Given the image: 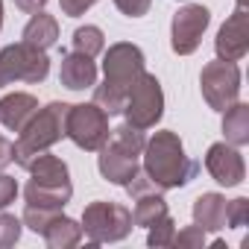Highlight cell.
Here are the masks:
<instances>
[{
  "label": "cell",
  "instance_id": "8992f818",
  "mask_svg": "<svg viewBox=\"0 0 249 249\" xmlns=\"http://www.w3.org/2000/svg\"><path fill=\"white\" fill-rule=\"evenodd\" d=\"M123 114H126L129 126H138V129H153L161 120V114H164V91H161V82L156 79V73L144 71L129 85Z\"/></svg>",
  "mask_w": 249,
  "mask_h": 249
},
{
  "label": "cell",
  "instance_id": "5bb4252c",
  "mask_svg": "<svg viewBox=\"0 0 249 249\" xmlns=\"http://www.w3.org/2000/svg\"><path fill=\"white\" fill-rule=\"evenodd\" d=\"M59 82L68 91H82L97 85V65L94 59L82 56V53H62V68H59Z\"/></svg>",
  "mask_w": 249,
  "mask_h": 249
},
{
  "label": "cell",
  "instance_id": "484cf974",
  "mask_svg": "<svg viewBox=\"0 0 249 249\" xmlns=\"http://www.w3.org/2000/svg\"><path fill=\"white\" fill-rule=\"evenodd\" d=\"M246 220H249V199H246V196H237V199L226 202V226L243 229Z\"/></svg>",
  "mask_w": 249,
  "mask_h": 249
},
{
  "label": "cell",
  "instance_id": "d6a6232c",
  "mask_svg": "<svg viewBox=\"0 0 249 249\" xmlns=\"http://www.w3.org/2000/svg\"><path fill=\"white\" fill-rule=\"evenodd\" d=\"M0 30H3V0H0Z\"/></svg>",
  "mask_w": 249,
  "mask_h": 249
},
{
  "label": "cell",
  "instance_id": "83f0119b",
  "mask_svg": "<svg viewBox=\"0 0 249 249\" xmlns=\"http://www.w3.org/2000/svg\"><path fill=\"white\" fill-rule=\"evenodd\" d=\"M114 6L126 18H144L153 6V0H114Z\"/></svg>",
  "mask_w": 249,
  "mask_h": 249
},
{
  "label": "cell",
  "instance_id": "f546056e",
  "mask_svg": "<svg viewBox=\"0 0 249 249\" xmlns=\"http://www.w3.org/2000/svg\"><path fill=\"white\" fill-rule=\"evenodd\" d=\"M94 3H97V0H59V9H62V15H68V18H79V15H85Z\"/></svg>",
  "mask_w": 249,
  "mask_h": 249
},
{
  "label": "cell",
  "instance_id": "e0dca14e",
  "mask_svg": "<svg viewBox=\"0 0 249 249\" xmlns=\"http://www.w3.org/2000/svg\"><path fill=\"white\" fill-rule=\"evenodd\" d=\"M21 38L27 44H33V47H38V50H50L59 41V21L53 15H47L44 9L41 12H33V18L27 21Z\"/></svg>",
  "mask_w": 249,
  "mask_h": 249
},
{
  "label": "cell",
  "instance_id": "d4e9b609",
  "mask_svg": "<svg viewBox=\"0 0 249 249\" xmlns=\"http://www.w3.org/2000/svg\"><path fill=\"white\" fill-rule=\"evenodd\" d=\"M21 220L15 214H3V208H0V249L6 246H15L18 237H21Z\"/></svg>",
  "mask_w": 249,
  "mask_h": 249
},
{
  "label": "cell",
  "instance_id": "9c48e42d",
  "mask_svg": "<svg viewBox=\"0 0 249 249\" xmlns=\"http://www.w3.org/2000/svg\"><path fill=\"white\" fill-rule=\"evenodd\" d=\"M199 88H202V100L208 103V108L226 111L240 97V68L226 59L208 62L199 73Z\"/></svg>",
  "mask_w": 249,
  "mask_h": 249
},
{
  "label": "cell",
  "instance_id": "d6986e66",
  "mask_svg": "<svg viewBox=\"0 0 249 249\" xmlns=\"http://www.w3.org/2000/svg\"><path fill=\"white\" fill-rule=\"evenodd\" d=\"M41 234H44V240H47L50 249H71V246H76L82 240V226L59 211Z\"/></svg>",
  "mask_w": 249,
  "mask_h": 249
},
{
  "label": "cell",
  "instance_id": "4316f807",
  "mask_svg": "<svg viewBox=\"0 0 249 249\" xmlns=\"http://www.w3.org/2000/svg\"><path fill=\"white\" fill-rule=\"evenodd\" d=\"M173 246H179V249H202L205 246V231L196 223L185 226L179 234H173Z\"/></svg>",
  "mask_w": 249,
  "mask_h": 249
},
{
  "label": "cell",
  "instance_id": "30bf717a",
  "mask_svg": "<svg viewBox=\"0 0 249 249\" xmlns=\"http://www.w3.org/2000/svg\"><path fill=\"white\" fill-rule=\"evenodd\" d=\"M208 24H211V12H208L202 3L182 6V9L173 15V24H170V47H173V53L191 56V53L199 47V41H202Z\"/></svg>",
  "mask_w": 249,
  "mask_h": 249
},
{
  "label": "cell",
  "instance_id": "4fadbf2b",
  "mask_svg": "<svg viewBox=\"0 0 249 249\" xmlns=\"http://www.w3.org/2000/svg\"><path fill=\"white\" fill-rule=\"evenodd\" d=\"M36 111H38V100L33 94L12 91L6 97H0V126L9 132H21Z\"/></svg>",
  "mask_w": 249,
  "mask_h": 249
},
{
  "label": "cell",
  "instance_id": "603a6c76",
  "mask_svg": "<svg viewBox=\"0 0 249 249\" xmlns=\"http://www.w3.org/2000/svg\"><path fill=\"white\" fill-rule=\"evenodd\" d=\"M56 214H59V208H44V205H30V202H27L21 223H24L27 229H33L36 234H41V231L50 226V220H53Z\"/></svg>",
  "mask_w": 249,
  "mask_h": 249
},
{
  "label": "cell",
  "instance_id": "7402d4cb",
  "mask_svg": "<svg viewBox=\"0 0 249 249\" xmlns=\"http://www.w3.org/2000/svg\"><path fill=\"white\" fill-rule=\"evenodd\" d=\"M103 50H106V36H103L100 27L85 24V27H76V30H73V53H82V56L94 59V56H100Z\"/></svg>",
  "mask_w": 249,
  "mask_h": 249
},
{
  "label": "cell",
  "instance_id": "44dd1931",
  "mask_svg": "<svg viewBox=\"0 0 249 249\" xmlns=\"http://www.w3.org/2000/svg\"><path fill=\"white\" fill-rule=\"evenodd\" d=\"M132 202H135V208H132V223L141 226V229H150L156 220H161L164 214H170V211H167V202H164V196H161V191L141 194V196H135Z\"/></svg>",
  "mask_w": 249,
  "mask_h": 249
},
{
  "label": "cell",
  "instance_id": "2e32d148",
  "mask_svg": "<svg viewBox=\"0 0 249 249\" xmlns=\"http://www.w3.org/2000/svg\"><path fill=\"white\" fill-rule=\"evenodd\" d=\"M24 196L30 205H44V208H65L73 196V185H50V182H36L30 179L24 188Z\"/></svg>",
  "mask_w": 249,
  "mask_h": 249
},
{
  "label": "cell",
  "instance_id": "7c38bea8",
  "mask_svg": "<svg viewBox=\"0 0 249 249\" xmlns=\"http://www.w3.org/2000/svg\"><path fill=\"white\" fill-rule=\"evenodd\" d=\"M214 50H217V59H226V62H237L246 56L249 50V15H246V6H237L229 21L220 27L217 38H214Z\"/></svg>",
  "mask_w": 249,
  "mask_h": 249
},
{
  "label": "cell",
  "instance_id": "ac0fdd59",
  "mask_svg": "<svg viewBox=\"0 0 249 249\" xmlns=\"http://www.w3.org/2000/svg\"><path fill=\"white\" fill-rule=\"evenodd\" d=\"M223 135H226V144H231V147L249 144V106L246 103L234 100L223 111Z\"/></svg>",
  "mask_w": 249,
  "mask_h": 249
},
{
  "label": "cell",
  "instance_id": "6da1fadb",
  "mask_svg": "<svg viewBox=\"0 0 249 249\" xmlns=\"http://www.w3.org/2000/svg\"><path fill=\"white\" fill-rule=\"evenodd\" d=\"M144 173L161 188V191H173V188H185L188 182L196 179L199 173V161H194L185 147L182 138L170 129L156 132L147 144H144Z\"/></svg>",
  "mask_w": 249,
  "mask_h": 249
},
{
  "label": "cell",
  "instance_id": "f1b7e54d",
  "mask_svg": "<svg viewBox=\"0 0 249 249\" xmlns=\"http://www.w3.org/2000/svg\"><path fill=\"white\" fill-rule=\"evenodd\" d=\"M15 196H18V182H15V176L0 173V208H6L9 202H15Z\"/></svg>",
  "mask_w": 249,
  "mask_h": 249
},
{
  "label": "cell",
  "instance_id": "4dcf8cb0",
  "mask_svg": "<svg viewBox=\"0 0 249 249\" xmlns=\"http://www.w3.org/2000/svg\"><path fill=\"white\" fill-rule=\"evenodd\" d=\"M12 150H15V144L6 135H0V170H3L6 164H12Z\"/></svg>",
  "mask_w": 249,
  "mask_h": 249
},
{
  "label": "cell",
  "instance_id": "ba28073f",
  "mask_svg": "<svg viewBox=\"0 0 249 249\" xmlns=\"http://www.w3.org/2000/svg\"><path fill=\"white\" fill-rule=\"evenodd\" d=\"M50 73L47 50H38L27 41L9 44L0 50V76L3 82H44Z\"/></svg>",
  "mask_w": 249,
  "mask_h": 249
},
{
  "label": "cell",
  "instance_id": "cb8c5ba5",
  "mask_svg": "<svg viewBox=\"0 0 249 249\" xmlns=\"http://www.w3.org/2000/svg\"><path fill=\"white\" fill-rule=\"evenodd\" d=\"M173 234H176V220L170 214H164L161 220H156L147 229V243L150 246H173Z\"/></svg>",
  "mask_w": 249,
  "mask_h": 249
},
{
  "label": "cell",
  "instance_id": "3957f363",
  "mask_svg": "<svg viewBox=\"0 0 249 249\" xmlns=\"http://www.w3.org/2000/svg\"><path fill=\"white\" fill-rule=\"evenodd\" d=\"M144 129L138 126H129V123H123V126L111 129L108 141L97 150V167H100V176L111 185H120L126 188L129 179L141 170L138 167V156L144 153Z\"/></svg>",
  "mask_w": 249,
  "mask_h": 249
},
{
  "label": "cell",
  "instance_id": "5b68a950",
  "mask_svg": "<svg viewBox=\"0 0 249 249\" xmlns=\"http://www.w3.org/2000/svg\"><path fill=\"white\" fill-rule=\"evenodd\" d=\"M82 234L91 240V243H117L123 237H129L135 223H132V211L120 202H106V199H97L91 205H85L82 211Z\"/></svg>",
  "mask_w": 249,
  "mask_h": 249
},
{
  "label": "cell",
  "instance_id": "52a82bcc",
  "mask_svg": "<svg viewBox=\"0 0 249 249\" xmlns=\"http://www.w3.org/2000/svg\"><path fill=\"white\" fill-rule=\"evenodd\" d=\"M108 135H111V129H108V114L97 103H79V106H71L68 108L65 138H71L79 150L97 153L108 141Z\"/></svg>",
  "mask_w": 249,
  "mask_h": 249
},
{
  "label": "cell",
  "instance_id": "836d02e7",
  "mask_svg": "<svg viewBox=\"0 0 249 249\" xmlns=\"http://www.w3.org/2000/svg\"><path fill=\"white\" fill-rule=\"evenodd\" d=\"M3 85H6V82H3V76H0V88H3Z\"/></svg>",
  "mask_w": 249,
  "mask_h": 249
},
{
  "label": "cell",
  "instance_id": "9a60e30c",
  "mask_svg": "<svg viewBox=\"0 0 249 249\" xmlns=\"http://www.w3.org/2000/svg\"><path fill=\"white\" fill-rule=\"evenodd\" d=\"M194 223L208 234L226 229V196L223 194H202L194 199Z\"/></svg>",
  "mask_w": 249,
  "mask_h": 249
},
{
  "label": "cell",
  "instance_id": "ffe728a7",
  "mask_svg": "<svg viewBox=\"0 0 249 249\" xmlns=\"http://www.w3.org/2000/svg\"><path fill=\"white\" fill-rule=\"evenodd\" d=\"M30 176L36 182H50V185H71V173H68V164L50 153H38L30 164H27Z\"/></svg>",
  "mask_w": 249,
  "mask_h": 249
},
{
  "label": "cell",
  "instance_id": "277c9868",
  "mask_svg": "<svg viewBox=\"0 0 249 249\" xmlns=\"http://www.w3.org/2000/svg\"><path fill=\"white\" fill-rule=\"evenodd\" d=\"M68 103H47L38 106V111L30 117V123L18 132L15 150H12V161H18L24 170L27 164L38 156L47 153L53 144H59L65 138V117H68Z\"/></svg>",
  "mask_w": 249,
  "mask_h": 249
},
{
  "label": "cell",
  "instance_id": "7a4b0ae2",
  "mask_svg": "<svg viewBox=\"0 0 249 249\" xmlns=\"http://www.w3.org/2000/svg\"><path fill=\"white\" fill-rule=\"evenodd\" d=\"M103 73H106V82L94 88V103L108 117L111 114H123L129 85L144 73V53H141V47L129 44V41L111 44L106 50V59H103Z\"/></svg>",
  "mask_w": 249,
  "mask_h": 249
},
{
  "label": "cell",
  "instance_id": "8fae6325",
  "mask_svg": "<svg viewBox=\"0 0 249 249\" xmlns=\"http://www.w3.org/2000/svg\"><path fill=\"white\" fill-rule=\"evenodd\" d=\"M205 170L223 188H237L243 182V176H246V164H243L240 150L231 147V144H226V141L208 147V153H205Z\"/></svg>",
  "mask_w": 249,
  "mask_h": 249
},
{
  "label": "cell",
  "instance_id": "1f68e13d",
  "mask_svg": "<svg viewBox=\"0 0 249 249\" xmlns=\"http://www.w3.org/2000/svg\"><path fill=\"white\" fill-rule=\"evenodd\" d=\"M15 6H18L21 12L33 15V12H41V9L47 6V0H15Z\"/></svg>",
  "mask_w": 249,
  "mask_h": 249
}]
</instances>
